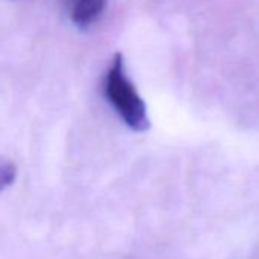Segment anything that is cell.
<instances>
[{
	"label": "cell",
	"instance_id": "cell-1",
	"mask_svg": "<svg viewBox=\"0 0 259 259\" xmlns=\"http://www.w3.org/2000/svg\"><path fill=\"white\" fill-rule=\"evenodd\" d=\"M105 95L120 119L133 132H145L150 128L147 105L126 76L123 57L119 52L113 57L105 78Z\"/></svg>",
	"mask_w": 259,
	"mask_h": 259
},
{
	"label": "cell",
	"instance_id": "cell-3",
	"mask_svg": "<svg viewBox=\"0 0 259 259\" xmlns=\"http://www.w3.org/2000/svg\"><path fill=\"white\" fill-rule=\"evenodd\" d=\"M17 179V166L8 157L0 156V195L10 189Z\"/></svg>",
	"mask_w": 259,
	"mask_h": 259
},
{
	"label": "cell",
	"instance_id": "cell-2",
	"mask_svg": "<svg viewBox=\"0 0 259 259\" xmlns=\"http://www.w3.org/2000/svg\"><path fill=\"white\" fill-rule=\"evenodd\" d=\"M105 5L107 0H72L70 20L79 29H85L98 20Z\"/></svg>",
	"mask_w": 259,
	"mask_h": 259
}]
</instances>
